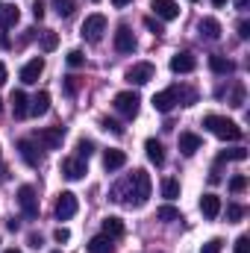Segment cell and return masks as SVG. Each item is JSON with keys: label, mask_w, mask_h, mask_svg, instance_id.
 <instances>
[{"label": "cell", "mask_w": 250, "mask_h": 253, "mask_svg": "<svg viewBox=\"0 0 250 253\" xmlns=\"http://www.w3.org/2000/svg\"><path fill=\"white\" fill-rule=\"evenodd\" d=\"M115 200H124L126 206H144L150 197V174L144 168H135L132 177H126L121 186H115Z\"/></svg>", "instance_id": "6da1fadb"}, {"label": "cell", "mask_w": 250, "mask_h": 253, "mask_svg": "<svg viewBox=\"0 0 250 253\" xmlns=\"http://www.w3.org/2000/svg\"><path fill=\"white\" fill-rule=\"evenodd\" d=\"M203 126L212 135L224 138V141H239L242 138V126L236 124V121H230V118H224V115H206L203 118Z\"/></svg>", "instance_id": "7a4b0ae2"}, {"label": "cell", "mask_w": 250, "mask_h": 253, "mask_svg": "<svg viewBox=\"0 0 250 253\" xmlns=\"http://www.w3.org/2000/svg\"><path fill=\"white\" fill-rule=\"evenodd\" d=\"M180 100H183V88H180V85H171V88H165V91L153 94V100H150V103H153V109H156V112L168 115Z\"/></svg>", "instance_id": "3957f363"}, {"label": "cell", "mask_w": 250, "mask_h": 253, "mask_svg": "<svg viewBox=\"0 0 250 253\" xmlns=\"http://www.w3.org/2000/svg\"><path fill=\"white\" fill-rule=\"evenodd\" d=\"M138 103H141V97H138L135 91H121V94H115V100H112L115 112L124 115V118H135V115H138Z\"/></svg>", "instance_id": "277c9868"}, {"label": "cell", "mask_w": 250, "mask_h": 253, "mask_svg": "<svg viewBox=\"0 0 250 253\" xmlns=\"http://www.w3.org/2000/svg\"><path fill=\"white\" fill-rule=\"evenodd\" d=\"M62 138H65L62 126H42V129H36V135H33V141H39L44 150H56V147L62 144Z\"/></svg>", "instance_id": "5b68a950"}, {"label": "cell", "mask_w": 250, "mask_h": 253, "mask_svg": "<svg viewBox=\"0 0 250 253\" xmlns=\"http://www.w3.org/2000/svg\"><path fill=\"white\" fill-rule=\"evenodd\" d=\"M103 33H106V18L103 15H88L83 21V39L85 42H100Z\"/></svg>", "instance_id": "8992f818"}, {"label": "cell", "mask_w": 250, "mask_h": 253, "mask_svg": "<svg viewBox=\"0 0 250 253\" xmlns=\"http://www.w3.org/2000/svg\"><path fill=\"white\" fill-rule=\"evenodd\" d=\"M18 206L27 218H39V197H36V189L33 186H21L18 189Z\"/></svg>", "instance_id": "52a82bcc"}, {"label": "cell", "mask_w": 250, "mask_h": 253, "mask_svg": "<svg viewBox=\"0 0 250 253\" xmlns=\"http://www.w3.org/2000/svg\"><path fill=\"white\" fill-rule=\"evenodd\" d=\"M77 209H80L77 194H74V191H62L59 200H56V218H59V221H68V218L77 215Z\"/></svg>", "instance_id": "ba28073f"}, {"label": "cell", "mask_w": 250, "mask_h": 253, "mask_svg": "<svg viewBox=\"0 0 250 253\" xmlns=\"http://www.w3.org/2000/svg\"><path fill=\"white\" fill-rule=\"evenodd\" d=\"M153 74H156V68L150 62H135L126 71V83H129V85H144V83L153 80Z\"/></svg>", "instance_id": "9c48e42d"}, {"label": "cell", "mask_w": 250, "mask_h": 253, "mask_svg": "<svg viewBox=\"0 0 250 253\" xmlns=\"http://www.w3.org/2000/svg\"><path fill=\"white\" fill-rule=\"evenodd\" d=\"M18 153H21V159H24L30 168H39V165H42V153H39V147H36L33 138H21V141H18Z\"/></svg>", "instance_id": "30bf717a"}, {"label": "cell", "mask_w": 250, "mask_h": 253, "mask_svg": "<svg viewBox=\"0 0 250 253\" xmlns=\"http://www.w3.org/2000/svg\"><path fill=\"white\" fill-rule=\"evenodd\" d=\"M42 71H44V59H42V56L30 59V62L21 68V83H24V85H33V83H39Z\"/></svg>", "instance_id": "8fae6325"}, {"label": "cell", "mask_w": 250, "mask_h": 253, "mask_svg": "<svg viewBox=\"0 0 250 253\" xmlns=\"http://www.w3.org/2000/svg\"><path fill=\"white\" fill-rule=\"evenodd\" d=\"M150 9H153L156 18H162V21H174V18H180V6H177L174 0H150Z\"/></svg>", "instance_id": "7c38bea8"}, {"label": "cell", "mask_w": 250, "mask_h": 253, "mask_svg": "<svg viewBox=\"0 0 250 253\" xmlns=\"http://www.w3.org/2000/svg\"><path fill=\"white\" fill-rule=\"evenodd\" d=\"M62 174L68 180H83L85 177V159H80V156L62 159Z\"/></svg>", "instance_id": "4fadbf2b"}, {"label": "cell", "mask_w": 250, "mask_h": 253, "mask_svg": "<svg viewBox=\"0 0 250 253\" xmlns=\"http://www.w3.org/2000/svg\"><path fill=\"white\" fill-rule=\"evenodd\" d=\"M115 50L118 53H132L135 50V36H132L129 27H118V33H115Z\"/></svg>", "instance_id": "5bb4252c"}, {"label": "cell", "mask_w": 250, "mask_h": 253, "mask_svg": "<svg viewBox=\"0 0 250 253\" xmlns=\"http://www.w3.org/2000/svg\"><path fill=\"white\" fill-rule=\"evenodd\" d=\"M194 68H197V59H194L191 53H186V50L171 56V71H174V74H191Z\"/></svg>", "instance_id": "9a60e30c"}, {"label": "cell", "mask_w": 250, "mask_h": 253, "mask_svg": "<svg viewBox=\"0 0 250 253\" xmlns=\"http://www.w3.org/2000/svg\"><path fill=\"white\" fill-rule=\"evenodd\" d=\"M200 212H203V218L215 221V218L221 215V197H218V194H203V197H200Z\"/></svg>", "instance_id": "2e32d148"}, {"label": "cell", "mask_w": 250, "mask_h": 253, "mask_svg": "<svg viewBox=\"0 0 250 253\" xmlns=\"http://www.w3.org/2000/svg\"><path fill=\"white\" fill-rule=\"evenodd\" d=\"M9 103H12V115H15V118H27V115H30V97H27L21 88H18V91H12Z\"/></svg>", "instance_id": "e0dca14e"}, {"label": "cell", "mask_w": 250, "mask_h": 253, "mask_svg": "<svg viewBox=\"0 0 250 253\" xmlns=\"http://www.w3.org/2000/svg\"><path fill=\"white\" fill-rule=\"evenodd\" d=\"M124 165H126V153L124 150L109 147V150L103 153V168H106V171H118V168H124Z\"/></svg>", "instance_id": "ac0fdd59"}, {"label": "cell", "mask_w": 250, "mask_h": 253, "mask_svg": "<svg viewBox=\"0 0 250 253\" xmlns=\"http://www.w3.org/2000/svg\"><path fill=\"white\" fill-rule=\"evenodd\" d=\"M197 33H200L203 39H209V42H218V39H221V24H218L215 18H200Z\"/></svg>", "instance_id": "d6986e66"}, {"label": "cell", "mask_w": 250, "mask_h": 253, "mask_svg": "<svg viewBox=\"0 0 250 253\" xmlns=\"http://www.w3.org/2000/svg\"><path fill=\"white\" fill-rule=\"evenodd\" d=\"M200 135L197 132H180V153L183 156H194L197 150H200Z\"/></svg>", "instance_id": "ffe728a7"}, {"label": "cell", "mask_w": 250, "mask_h": 253, "mask_svg": "<svg viewBox=\"0 0 250 253\" xmlns=\"http://www.w3.org/2000/svg\"><path fill=\"white\" fill-rule=\"evenodd\" d=\"M47 109H50V94L47 91H39L33 100H30V115H47Z\"/></svg>", "instance_id": "44dd1931"}, {"label": "cell", "mask_w": 250, "mask_h": 253, "mask_svg": "<svg viewBox=\"0 0 250 253\" xmlns=\"http://www.w3.org/2000/svg\"><path fill=\"white\" fill-rule=\"evenodd\" d=\"M144 150H147V159H150L153 165H162V162H165V147H162L156 138H147V141H144Z\"/></svg>", "instance_id": "7402d4cb"}, {"label": "cell", "mask_w": 250, "mask_h": 253, "mask_svg": "<svg viewBox=\"0 0 250 253\" xmlns=\"http://www.w3.org/2000/svg\"><path fill=\"white\" fill-rule=\"evenodd\" d=\"M103 236H109V239H121V236H124V221L115 218V215H109V218L103 221Z\"/></svg>", "instance_id": "603a6c76"}, {"label": "cell", "mask_w": 250, "mask_h": 253, "mask_svg": "<svg viewBox=\"0 0 250 253\" xmlns=\"http://www.w3.org/2000/svg\"><path fill=\"white\" fill-rule=\"evenodd\" d=\"M18 18H21V12H18V6H0V27L3 30H9V27H15L18 24Z\"/></svg>", "instance_id": "cb8c5ba5"}, {"label": "cell", "mask_w": 250, "mask_h": 253, "mask_svg": "<svg viewBox=\"0 0 250 253\" xmlns=\"http://www.w3.org/2000/svg\"><path fill=\"white\" fill-rule=\"evenodd\" d=\"M209 68H212L215 74H233V71H236V65L230 62V59H224V56H218V53L209 56Z\"/></svg>", "instance_id": "d4e9b609"}, {"label": "cell", "mask_w": 250, "mask_h": 253, "mask_svg": "<svg viewBox=\"0 0 250 253\" xmlns=\"http://www.w3.org/2000/svg\"><path fill=\"white\" fill-rule=\"evenodd\" d=\"M156 218H159V221H165V224H174V221H183V215H180V209H177V206H171V203H168V206H159V209H156Z\"/></svg>", "instance_id": "484cf974"}, {"label": "cell", "mask_w": 250, "mask_h": 253, "mask_svg": "<svg viewBox=\"0 0 250 253\" xmlns=\"http://www.w3.org/2000/svg\"><path fill=\"white\" fill-rule=\"evenodd\" d=\"M88 253H112V239L109 236H94L88 242Z\"/></svg>", "instance_id": "4316f807"}, {"label": "cell", "mask_w": 250, "mask_h": 253, "mask_svg": "<svg viewBox=\"0 0 250 253\" xmlns=\"http://www.w3.org/2000/svg\"><path fill=\"white\" fill-rule=\"evenodd\" d=\"M245 159H248L245 147H233V150H221L218 153V162H245Z\"/></svg>", "instance_id": "83f0119b"}, {"label": "cell", "mask_w": 250, "mask_h": 253, "mask_svg": "<svg viewBox=\"0 0 250 253\" xmlns=\"http://www.w3.org/2000/svg\"><path fill=\"white\" fill-rule=\"evenodd\" d=\"M162 197H165V200H177V197H180V183H177L174 177H165V180H162Z\"/></svg>", "instance_id": "f1b7e54d"}, {"label": "cell", "mask_w": 250, "mask_h": 253, "mask_svg": "<svg viewBox=\"0 0 250 253\" xmlns=\"http://www.w3.org/2000/svg\"><path fill=\"white\" fill-rule=\"evenodd\" d=\"M56 47H59V36H56L53 30H44V33H42V50L50 53V50H56Z\"/></svg>", "instance_id": "f546056e"}, {"label": "cell", "mask_w": 250, "mask_h": 253, "mask_svg": "<svg viewBox=\"0 0 250 253\" xmlns=\"http://www.w3.org/2000/svg\"><path fill=\"white\" fill-rule=\"evenodd\" d=\"M91 153H94V141H91V138H80V141H77V156H80V159H88Z\"/></svg>", "instance_id": "4dcf8cb0"}, {"label": "cell", "mask_w": 250, "mask_h": 253, "mask_svg": "<svg viewBox=\"0 0 250 253\" xmlns=\"http://www.w3.org/2000/svg\"><path fill=\"white\" fill-rule=\"evenodd\" d=\"M53 9H56L59 18H68L74 12V0H53Z\"/></svg>", "instance_id": "1f68e13d"}, {"label": "cell", "mask_w": 250, "mask_h": 253, "mask_svg": "<svg viewBox=\"0 0 250 253\" xmlns=\"http://www.w3.org/2000/svg\"><path fill=\"white\" fill-rule=\"evenodd\" d=\"M62 88H65V94H71V97H74V94L80 91V77H74V74H71V77H65Z\"/></svg>", "instance_id": "d6a6232c"}, {"label": "cell", "mask_w": 250, "mask_h": 253, "mask_svg": "<svg viewBox=\"0 0 250 253\" xmlns=\"http://www.w3.org/2000/svg\"><path fill=\"white\" fill-rule=\"evenodd\" d=\"M230 106H236V109H242L245 106V85L239 83L236 88H233V97H230Z\"/></svg>", "instance_id": "836d02e7"}, {"label": "cell", "mask_w": 250, "mask_h": 253, "mask_svg": "<svg viewBox=\"0 0 250 253\" xmlns=\"http://www.w3.org/2000/svg\"><path fill=\"white\" fill-rule=\"evenodd\" d=\"M245 189H248V177H245V174H236V177L230 180V191L239 194V191H245Z\"/></svg>", "instance_id": "e575fe53"}, {"label": "cell", "mask_w": 250, "mask_h": 253, "mask_svg": "<svg viewBox=\"0 0 250 253\" xmlns=\"http://www.w3.org/2000/svg\"><path fill=\"white\" fill-rule=\"evenodd\" d=\"M65 62L71 65V68H83V65H85V56H83V50H71V53L65 56Z\"/></svg>", "instance_id": "d590c367"}, {"label": "cell", "mask_w": 250, "mask_h": 253, "mask_svg": "<svg viewBox=\"0 0 250 253\" xmlns=\"http://www.w3.org/2000/svg\"><path fill=\"white\" fill-rule=\"evenodd\" d=\"M100 126H103L106 132H115V135H124V126L118 124V121H109V118H103V121H100Z\"/></svg>", "instance_id": "8d00e7d4"}, {"label": "cell", "mask_w": 250, "mask_h": 253, "mask_svg": "<svg viewBox=\"0 0 250 253\" xmlns=\"http://www.w3.org/2000/svg\"><path fill=\"white\" fill-rule=\"evenodd\" d=\"M242 215H245V206H239V203H230V206H227V218H230V221H239Z\"/></svg>", "instance_id": "74e56055"}, {"label": "cell", "mask_w": 250, "mask_h": 253, "mask_svg": "<svg viewBox=\"0 0 250 253\" xmlns=\"http://www.w3.org/2000/svg\"><path fill=\"white\" fill-rule=\"evenodd\" d=\"M221 248H224V242H221V239H212V242H206V245L200 248V253H221Z\"/></svg>", "instance_id": "f35d334b"}, {"label": "cell", "mask_w": 250, "mask_h": 253, "mask_svg": "<svg viewBox=\"0 0 250 253\" xmlns=\"http://www.w3.org/2000/svg\"><path fill=\"white\" fill-rule=\"evenodd\" d=\"M144 27H147L153 36H162V33H165V30H162V24H159L156 18H144Z\"/></svg>", "instance_id": "ab89813d"}, {"label": "cell", "mask_w": 250, "mask_h": 253, "mask_svg": "<svg viewBox=\"0 0 250 253\" xmlns=\"http://www.w3.org/2000/svg\"><path fill=\"white\" fill-rule=\"evenodd\" d=\"M236 253H250V239L248 236H239V242H236Z\"/></svg>", "instance_id": "60d3db41"}, {"label": "cell", "mask_w": 250, "mask_h": 253, "mask_svg": "<svg viewBox=\"0 0 250 253\" xmlns=\"http://www.w3.org/2000/svg\"><path fill=\"white\" fill-rule=\"evenodd\" d=\"M33 18H36V21H42V18H44V3H42V0H36V3H33Z\"/></svg>", "instance_id": "b9f144b4"}, {"label": "cell", "mask_w": 250, "mask_h": 253, "mask_svg": "<svg viewBox=\"0 0 250 253\" xmlns=\"http://www.w3.org/2000/svg\"><path fill=\"white\" fill-rule=\"evenodd\" d=\"M53 239H56V242H59V245H65V242H68V239H71V233H68V230H65V227H59V230H56V233H53Z\"/></svg>", "instance_id": "7bdbcfd3"}, {"label": "cell", "mask_w": 250, "mask_h": 253, "mask_svg": "<svg viewBox=\"0 0 250 253\" xmlns=\"http://www.w3.org/2000/svg\"><path fill=\"white\" fill-rule=\"evenodd\" d=\"M239 39H250V24H248V21H242V24H239Z\"/></svg>", "instance_id": "ee69618b"}, {"label": "cell", "mask_w": 250, "mask_h": 253, "mask_svg": "<svg viewBox=\"0 0 250 253\" xmlns=\"http://www.w3.org/2000/svg\"><path fill=\"white\" fill-rule=\"evenodd\" d=\"M30 248H36V251L42 248V236L39 233H30Z\"/></svg>", "instance_id": "f6af8a7d"}, {"label": "cell", "mask_w": 250, "mask_h": 253, "mask_svg": "<svg viewBox=\"0 0 250 253\" xmlns=\"http://www.w3.org/2000/svg\"><path fill=\"white\" fill-rule=\"evenodd\" d=\"M6 80H9V74H6V65L0 62V85H3V83H6Z\"/></svg>", "instance_id": "bcb514c9"}, {"label": "cell", "mask_w": 250, "mask_h": 253, "mask_svg": "<svg viewBox=\"0 0 250 253\" xmlns=\"http://www.w3.org/2000/svg\"><path fill=\"white\" fill-rule=\"evenodd\" d=\"M6 230H12V233H15V230H18V221H15V218H9V221H6Z\"/></svg>", "instance_id": "7dc6e473"}, {"label": "cell", "mask_w": 250, "mask_h": 253, "mask_svg": "<svg viewBox=\"0 0 250 253\" xmlns=\"http://www.w3.org/2000/svg\"><path fill=\"white\" fill-rule=\"evenodd\" d=\"M126 3H132V0H112V6H115V9H124Z\"/></svg>", "instance_id": "c3c4849f"}, {"label": "cell", "mask_w": 250, "mask_h": 253, "mask_svg": "<svg viewBox=\"0 0 250 253\" xmlns=\"http://www.w3.org/2000/svg\"><path fill=\"white\" fill-rule=\"evenodd\" d=\"M250 6V0H236V9H248Z\"/></svg>", "instance_id": "681fc988"}, {"label": "cell", "mask_w": 250, "mask_h": 253, "mask_svg": "<svg viewBox=\"0 0 250 253\" xmlns=\"http://www.w3.org/2000/svg\"><path fill=\"white\" fill-rule=\"evenodd\" d=\"M224 3H227V0H212V6H218V9H221Z\"/></svg>", "instance_id": "f907efd6"}, {"label": "cell", "mask_w": 250, "mask_h": 253, "mask_svg": "<svg viewBox=\"0 0 250 253\" xmlns=\"http://www.w3.org/2000/svg\"><path fill=\"white\" fill-rule=\"evenodd\" d=\"M3 253H21V251H15V248H9V251H3Z\"/></svg>", "instance_id": "816d5d0a"}, {"label": "cell", "mask_w": 250, "mask_h": 253, "mask_svg": "<svg viewBox=\"0 0 250 253\" xmlns=\"http://www.w3.org/2000/svg\"><path fill=\"white\" fill-rule=\"evenodd\" d=\"M0 109H3V100H0Z\"/></svg>", "instance_id": "f5cc1de1"}, {"label": "cell", "mask_w": 250, "mask_h": 253, "mask_svg": "<svg viewBox=\"0 0 250 253\" xmlns=\"http://www.w3.org/2000/svg\"><path fill=\"white\" fill-rule=\"evenodd\" d=\"M53 253H62V251H53Z\"/></svg>", "instance_id": "db71d44e"}, {"label": "cell", "mask_w": 250, "mask_h": 253, "mask_svg": "<svg viewBox=\"0 0 250 253\" xmlns=\"http://www.w3.org/2000/svg\"><path fill=\"white\" fill-rule=\"evenodd\" d=\"M191 3H197V0H191Z\"/></svg>", "instance_id": "11a10c76"}, {"label": "cell", "mask_w": 250, "mask_h": 253, "mask_svg": "<svg viewBox=\"0 0 250 253\" xmlns=\"http://www.w3.org/2000/svg\"><path fill=\"white\" fill-rule=\"evenodd\" d=\"M94 3H97V0H94Z\"/></svg>", "instance_id": "9f6ffc18"}]
</instances>
